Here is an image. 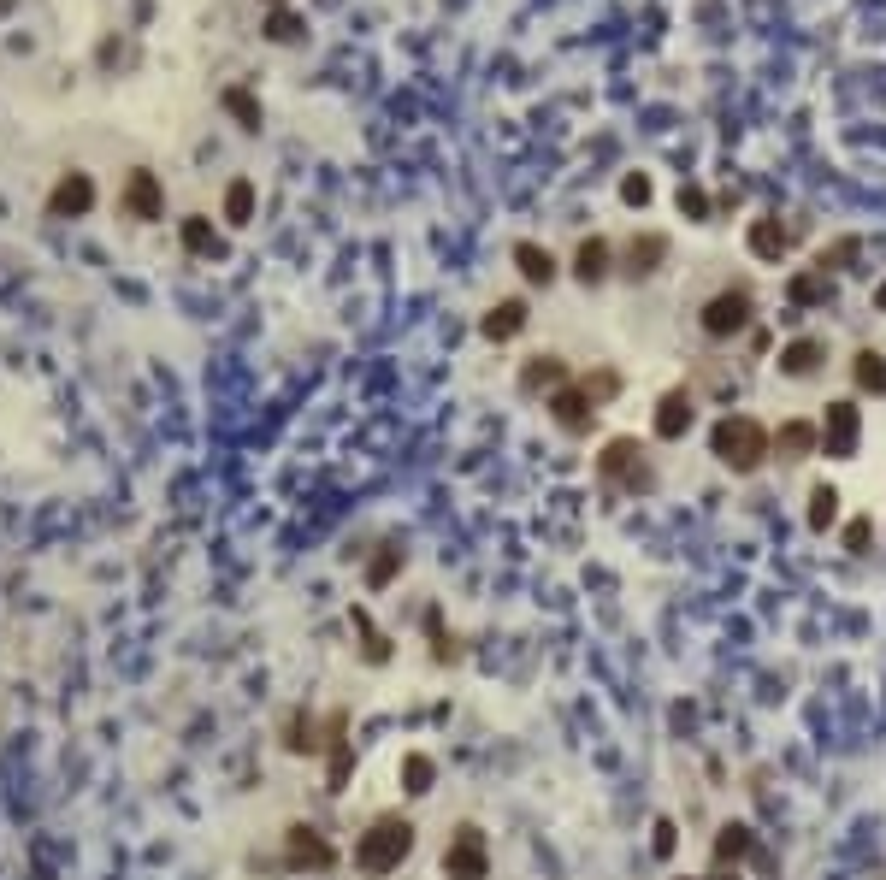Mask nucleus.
I'll use <instances>...</instances> for the list:
<instances>
[{
  "label": "nucleus",
  "mask_w": 886,
  "mask_h": 880,
  "mask_svg": "<svg viewBox=\"0 0 886 880\" xmlns=\"http://www.w3.org/2000/svg\"><path fill=\"white\" fill-rule=\"evenodd\" d=\"M709 449H715L721 467H733V473H757L762 461L774 455V432H768L762 420H751V414H727V420L715 426Z\"/></svg>",
  "instance_id": "obj_1"
},
{
  "label": "nucleus",
  "mask_w": 886,
  "mask_h": 880,
  "mask_svg": "<svg viewBox=\"0 0 886 880\" xmlns=\"http://www.w3.org/2000/svg\"><path fill=\"white\" fill-rule=\"evenodd\" d=\"M408 851H414V827L396 821V816H384L379 827L361 839V869H367V875H390Z\"/></svg>",
  "instance_id": "obj_2"
},
{
  "label": "nucleus",
  "mask_w": 886,
  "mask_h": 880,
  "mask_svg": "<svg viewBox=\"0 0 886 880\" xmlns=\"http://www.w3.org/2000/svg\"><path fill=\"white\" fill-rule=\"evenodd\" d=\"M597 473H603L609 491H650V461H644L638 438H615L609 443V449L597 455Z\"/></svg>",
  "instance_id": "obj_3"
},
{
  "label": "nucleus",
  "mask_w": 886,
  "mask_h": 880,
  "mask_svg": "<svg viewBox=\"0 0 886 880\" xmlns=\"http://www.w3.org/2000/svg\"><path fill=\"white\" fill-rule=\"evenodd\" d=\"M443 869H449V880H485V875H491L485 833H479V827H461V833H455V845L443 851Z\"/></svg>",
  "instance_id": "obj_4"
},
{
  "label": "nucleus",
  "mask_w": 886,
  "mask_h": 880,
  "mask_svg": "<svg viewBox=\"0 0 886 880\" xmlns=\"http://www.w3.org/2000/svg\"><path fill=\"white\" fill-rule=\"evenodd\" d=\"M751 314H757V308H751V290H721V296L703 308L697 325H703V337H733V331L751 325Z\"/></svg>",
  "instance_id": "obj_5"
},
{
  "label": "nucleus",
  "mask_w": 886,
  "mask_h": 880,
  "mask_svg": "<svg viewBox=\"0 0 886 880\" xmlns=\"http://www.w3.org/2000/svg\"><path fill=\"white\" fill-rule=\"evenodd\" d=\"M857 432H863V420H857V402H827L822 455H833V461H851V455H857Z\"/></svg>",
  "instance_id": "obj_6"
},
{
  "label": "nucleus",
  "mask_w": 886,
  "mask_h": 880,
  "mask_svg": "<svg viewBox=\"0 0 886 880\" xmlns=\"http://www.w3.org/2000/svg\"><path fill=\"white\" fill-rule=\"evenodd\" d=\"M550 414H556V426H562V432H591L597 402H591V390H585V384H562V390L550 396Z\"/></svg>",
  "instance_id": "obj_7"
},
{
  "label": "nucleus",
  "mask_w": 886,
  "mask_h": 880,
  "mask_svg": "<svg viewBox=\"0 0 886 880\" xmlns=\"http://www.w3.org/2000/svg\"><path fill=\"white\" fill-rule=\"evenodd\" d=\"M692 414H697L692 390H668V396H662V408H656V438H662V443L686 438V432H692Z\"/></svg>",
  "instance_id": "obj_8"
},
{
  "label": "nucleus",
  "mask_w": 886,
  "mask_h": 880,
  "mask_svg": "<svg viewBox=\"0 0 886 880\" xmlns=\"http://www.w3.org/2000/svg\"><path fill=\"white\" fill-rule=\"evenodd\" d=\"M822 449V426H810V420H786L780 432H774V455L780 461H804V455H816Z\"/></svg>",
  "instance_id": "obj_9"
},
{
  "label": "nucleus",
  "mask_w": 886,
  "mask_h": 880,
  "mask_svg": "<svg viewBox=\"0 0 886 880\" xmlns=\"http://www.w3.org/2000/svg\"><path fill=\"white\" fill-rule=\"evenodd\" d=\"M822 361H827L822 337H798V343H786V349H780V373H786V378H810Z\"/></svg>",
  "instance_id": "obj_10"
},
{
  "label": "nucleus",
  "mask_w": 886,
  "mask_h": 880,
  "mask_svg": "<svg viewBox=\"0 0 886 880\" xmlns=\"http://www.w3.org/2000/svg\"><path fill=\"white\" fill-rule=\"evenodd\" d=\"M568 384V367L556 361V355H532L526 367H520V390L526 396H538V390H562Z\"/></svg>",
  "instance_id": "obj_11"
},
{
  "label": "nucleus",
  "mask_w": 886,
  "mask_h": 880,
  "mask_svg": "<svg viewBox=\"0 0 886 880\" xmlns=\"http://www.w3.org/2000/svg\"><path fill=\"white\" fill-rule=\"evenodd\" d=\"M662 254H668V237H662V231H644V237L627 243V272H633V278L656 272V266H662Z\"/></svg>",
  "instance_id": "obj_12"
},
{
  "label": "nucleus",
  "mask_w": 886,
  "mask_h": 880,
  "mask_svg": "<svg viewBox=\"0 0 886 880\" xmlns=\"http://www.w3.org/2000/svg\"><path fill=\"white\" fill-rule=\"evenodd\" d=\"M125 207L136 213V219H160V184H154V172H130Z\"/></svg>",
  "instance_id": "obj_13"
},
{
  "label": "nucleus",
  "mask_w": 886,
  "mask_h": 880,
  "mask_svg": "<svg viewBox=\"0 0 886 880\" xmlns=\"http://www.w3.org/2000/svg\"><path fill=\"white\" fill-rule=\"evenodd\" d=\"M786 243H792V237H786L780 219H751V254H757V260H780Z\"/></svg>",
  "instance_id": "obj_14"
},
{
  "label": "nucleus",
  "mask_w": 886,
  "mask_h": 880,
  "mask_svg": "<svg viewBox=\"0 0 886 880\" xmlns=\"http://www.w3.org/2000/svg\"><path fill=\"white\" fill-rule=\"evenodd\" d=\"M514 331H526V302H497V308L485 314V337H491V343H508Z\"/></svg>",
  "instance_id": "obj_15"
},
{
  "label": "nucleus",
  "mask_w": 886,
  "mask_h": 880,
  "mask_svg": "<svg viewBox=\"0 0 886 880\" xmlns=\"http://www.w3.org/2000/svg\"><path fill=\"white\" fill-rule=\"evenodd\" d=\"M573 272H579L585 284H597V278L609 272V243H603V237H585L579 254H573Z\"/></svg>",
  "instance_id": "obj_16"
},
{
  "label": "nucleus",
  "mask_w": 886,
  "mask_h": 880,
  "mask_svg": "<svg viewBox=\"0 0 886 880\" xmlns=\"http://www.w3.org/2000/svg\"><path fill=\"white\" fill-rule=\"evenodd\" d=\"M514 260H520V272H526L532 284H550V278H556V254L538 249V243H514Z\"/></svg>",
  "instance_id": "obj_17"
},
{
  "label": "nucleus",
  "mask_w": 886,
  "mask_h": 880,
  "mask_svg": "<svg viewBox=\"0 0 886 880\" xmlns=\"http://www.w3.org/2000/svg\"><path fill=\"white\" fill-rule=\"evenodd\" d=\"M745 851H751V827H739V821H733V827H721V833H715V869L739 863Z\"/></svg>",
  "instance_id": "obj_18"
},
{
  "label": "nucleus",
  "mask_w": 886,
  "mask_h": 880,
  "mask_svg": "<svg viewBox=\"0 0 886 880\" xmlns=\"http://www.w3.org/2000/svg\"><path fill=\"white\" fill-rule=\"evenodd\" d=\"M89 201H95V189H89V178H83V172H71V178L54 189V213H83Z\"/></svg>",
  "instance_id": "obj_19"
},
{
  "label": "nucleus",
  "mask_w": 886,
  "mask_h": 880,
  "mask_svg": "<svg viewBox=\"0 0 886 880\" xmlns=\"http://www.w3.org/2000/svg\"><path fill=\"white\" fill-rule=\"evenodd\" d=\"M851 378H857V390H886V355L863 349V355L851 361Z\"/></svg>",
  "instance_id": "obj_20"
},
{
  "label": "nucleus",
  "mask_w": 886,
  "mask_h": 880,
  "mask_svg": "<svg viewBox=\"0 0 886 880\" xmlns=\"http://www.w3.org/2000/svg\"><path fill=\"white\" fill-rule=\"evenodd\" d=\"M225 219H231V225H249L254 219V184L249 178H237V184L225 189Z\"/></svg>",
  "instance_id": "obj_21"
},
{
  "label": "nucleus",
  "mask_w": 886,
  "mask_h": 880,
  "mask_svg": "<svg viewBox=\"0 0 886 880\" xmlns=\"http://www.w3.org/2000/svg\"><path fill=\"white\" fill-rule=\"evenodd\" d=\"M833 520H839V491H833V485H816V491H810V526L827 532Z\"/></svg>",
  "instance_id": "obj_22"
},
{
  "label": "nucleus",
  "mask_w": 886,
  "mask_h": 880,
  "mask_svg": "<svg viewBox=\"0 0 886 880\" xmlns=\"http://www.w3.org/2000/svg\"><path fill=\"white\" fill-rule=\"evenodd\" d=\"M822 296H827V272L822 266H810V272L792 278V302H798V308H810V302H822Z\"/></svg>",
  "instance_id": "obj_23"
},
{
  "label": "nucleus",
  "mask_w": 886,
  "mask_h": 880,
  "mask_svg": "<svg viewBox=\"0 0 886 880\" xmlns=\"http://www.w3.org/2000/svg\"><path fill=\"white\" fill-rule=\"evenodd\" d=\"M225 107H231V113L243 119V130H260V107H254L243 89H225Z\"/></svg>",
  "instance_id": "obj_24"
},
{
  "label": "nucleus",
  "mask_w": 886,
  "mask_h": 880,
  "mask_svg": "<svg viewBox=\"0 0 886 880\" xmlns=\"http://www.w3.org/2000/svg\"><path fill=\"white\" fill-rule=\"evenodd\" d=\"M674 201H680V213H692V219H703V213H709V195H703L697 184H680V195H674Z\"/></svg>",
  "instance_id": "obj_25"
},
{
  "label": "nucleus",
  "mask_w": 886,
  "mask_h": 880,
  "mask_svg": "<svg viewBox=\"0 0 886 880\" xmlns=\"http://www.w3.org/2000/svg\"><path fill=\"white\" fill-rule=\"evenodd\" d=\"M296 30H302V24H296V12H284V6H278V12H272V24H266V36H272V42H290Z\"/></svg>",
  "instance_id": "obj_26"
},
{
  "label": "nucleus",
  "mask_w": 886,
  "mask_h": 880,
  "mask_svg": "<svg viewBox=\"0 0 886 880\" xmlns=\"http://www.w3.org/2000/svg\"><path fill=\"white\" fill-rule=\"evenodd\" d=\"M869 532H875L869 520H851V526H845V550H851V556H863V550H869Z\"/></svg>",
  "instance_id": "obj_27"
},
{
  "label": "nucleus",
  "mask_w": 886,
  "mask_h": 880,
  "mask_svg": "<svg viewBox=\"0 0 886 880\" xmlns=\"http://www.w3.org/2000/svg\"><path fill=\"white\" fill-rule=\"evenodd\" d=\"M184 243H190L195 254L213 249V231H207V219H190V225H184Z\"/></svg>",
  "instance_id": "obj_28"
},
{
  "label": "nucleus",
  "mask_w": 886,
  "mask_h": 880,
  "mask_svg": "<svg viewBox=\"0 0 886 880\" xmlns=\"http://www.w3.org/2000/svg\"><path fill=\"white\" fill-rule=\"evenodd\" d=\"M585 390H591V402H603V396H615V390H621V378H615V373H597V378H585Z\"/></svg>",
  "instance_id": "obj_29"
},
{
  "label": "nucleus",
  "mask_w": 886,
  "mask_h": 880,
  "mask_svg": "<svg viewBox=\"0 0 886 880\" xmlns=\"http://www.w3.org/2000/svg\"><path fill=\"white\" fill-rule=\"evenodd\" d=\"M621 195H627L633 207H644V201H650V178H644V172H633V178L621 184Z\"/></svg>",
  "instance_id": "obj_30"
},
{
  "label": "nucleus",
  "mask_w": 886,
  "mask_h": 880,
  "mask_svg": "<svg viewBox=\"0 0 886 880\" xmlns=\"http://www.w3.org/2000/svg\"><path fill=\"white\" fill-rule=\"evenodd\" d=\"M656 857H674V821H656V839H650Z\"/></svg>",
  "instance_id": "obj_31"
},
{
  "label": "nucleus",
  "mask_w": 886,
  "mask_h": 880,
  "mask_svg": "<svg viewBox=\"0 0 886 880\" xmlns=\"http://www.w3.org/2000/svg\"><path fill=\"white\" fill-rule=\"evenodd\" d=\"M709 880H739V869H715Z\"/></svg>",
  "instance_id": "obj_32"
},
{
  "label": "nucleus",
  "mask_w": 886,
  "mask_h": 880,
  "mask_svg": "<svg viewBox=\"0 0 886 880\" xmlns=\"http://www.w3.org/2000/svg\"><path fill=\"white\" fill-rule=\"evenodd\" d=\"M875 308H886V284H881V290H875Z\"/></svg>",
  "instance_id": "obj_33"
},
{
  "label": "nucleus",
  "mask_w": 886,
  "mask_h": 880,
  "mask_svg": "<svg viewBox=\"0 0 886 880\" xmlns=\"http://www.w3.org/2000/svg\"><path fill=\"white\" fill-rule=\"evenodd\" d=\"M266 6H284V0H266Z\"/></svg>",
  "instance_id": "obj_34"
}]
</instances>
